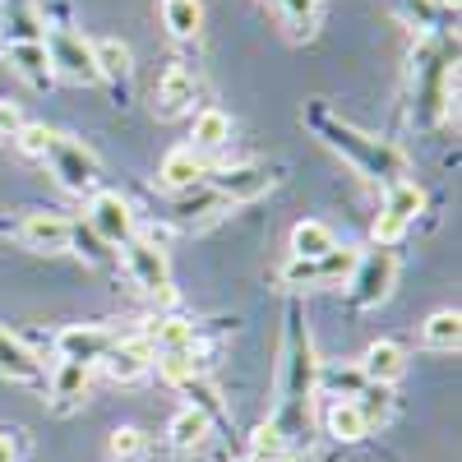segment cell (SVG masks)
Masks as SVG:
<instances>
[{
    "label": "cell",
    "mask_w": 462,
    "mask_h": 462,
    "mask_svg": "<svg viewBox=\"0 0 462 462\" xmlns=\"http://www.w3.org/2000/svg\"><path fill=\"white\" fill-rule=\"evenodd\" d=\"M305 121H310L315 130H319V139L333 148V152H342L346 162H352L361 176H370V180H383V185H398V180H407V158L393 148V143H383V139H374V134H361L356 125H342V121H333V116L315 102L310 111H305Z\"/></svg>",
    "instance_id": "6da1fadb"
},
{
    "label": "cell",
    "mask_w": 462,
    "mask_h": 462,
    "mask_svg": "<svg viewBox=\"0 0 462 462\" xmlns=\"http://www.w3.org/2000/svg\"><path fill=\"white\" fill-rule=\"evenodd\" d=\"M457 47L448 42H430L420 47L416 69H411V121L420 130H430L439 116H453L457 106Z\"/></svg>",
    "instance_id": "7a4b0ae2"
},
{
    "label": "cell",
    "mask_w": 462,
    "mask_h": 462,
    "mask_svg": "<svg viewBox=\"0 0 462 462\" xmlns=\"http://www.w3.org/2000/svg\"><path fill=\"white\" fill-rule=\"evenodd\" d=\"M42 47H47L51 74H60V79H69V84H102L97 65H93V42H84L79 32H69L60 23H47L42 28Z\"/></svg>",
    "instance_id": "3957f363"
},
{
    "label": "cell",
    "mask_w": 462,
    "mask_h": 462,
    "mask_svg": "<svg viewBox=\"0 0 462 462\" xmlns=\"http://www.w3.org/2000/svg\"><path fill=\"white\" fill-rule=\"evenodd\" d=\"M42 162L51 167V176L60 180V189H69V195H97V158L79 139L56 134Z\"/></svg>",
    "instance_id": "277c9868"
},
{
    "label": "cell",
    "mask_w": 462,
    "mask_h": 462,
    "mask_svg": "<svg viewBox=\"0 0 462 462\" xmlns=\"http://www.w3.org/2000/svg\"><path fill=\"white\" fill-rule=\"evenodd\" d=\"M121 250H125V268H130L134 287L143 296H152L158 305H171L176 291H171V273H167V254L152 245V241H143V236H130Z\"/></svg>",
    "instance_id": "5b68a950"
},
{
    "label": "cell",
    "mask_w": 462,
    "mask_h": 462,
    "mask_svg": "<svg viewBox=\"0 0 462 462\" xmlns=\"http://www.w3.org/2000/svg\"><path fill=\"white\" fill-rule=\"evenodd\" d=\"M352 305H361V310H370V305H379V300H389V291H393V278H398V259L389 254V250H370V254H356V263H352Z\"/></svg>",
    "instance_id": "8992f818"
},
{
    "label": "cell",
    "mask_w": 462,
    "mask_h": 462,
    "mask_svg": "<svg viewBox=\"0 0 462 462\" xmlns=\"http://www.w3.org/2000/svg\"><path fill=\"white\" fill-rule=\"evenodd\" d=\"M420 204H426V195H420V185H411V180L389 185V199H383V213L374 217V245L389 250L393 241H402V231L416 222Z\"/></svg>",
    "instance_id": "52a82bcc"
},
{
    "label": "cell",
    "mask_w": 462,
    "mask_h": 462,
    "mask_svg": "<svg viewBox=\"0 0 462 462\" xmlns=\"http://www.w3.org/2000/svg\"><path fill=\"white\" fill-rule=\"evenodd\" d=\"M195 97H199V74H195V65L171 60V65L162 69L158 88H152V111H158L162 121H176V116H185L189 106H195Z\"/></svg>",
    "instance_id": "ba28073f"
},
{
    "label": "cell",
    "mask_w": 462,
    "mask_h": 462,
    "mask_svg": "<svg viewBox=\"0 0 462 462\" xmlns=\"http://www.w3.org/2000/svg\"><path fill=\"white\" fill-rule=\"evenodd\" d=\"M356 263V250H328L324 259H291L282 268V282L291 287H319V282H342Z\"/></svg>",
    "instance_id": "9c48e42d"
},
{
    "label": "cell",
    "mask_w": 462,
    "mask_h": 462,
    "mask_svg": "<svg viewBox=\"0 0 462 462\" xmlns=\"http://www.w3.org/2000/svg\"><path fill=\"white\" fill-rule=\"evenodd\" d=\"M88 226L106 245H125L134 236V208L121 199V195H93V208H88Z\"/></svg>",
    "instance_id": "30bf717a"
},
{
    "label": "cell",
    "mask_w": 462,
    "mask_h": 462,
    "mask_svg": "<svg viewBox=\"0 0 462 462\" xmlns=\"http://www.w3.org/2000/svg\"><path fill=\"white\" fill-rule=\"evenodd\" d=\"M213 180V189H217V199L222 204H250V199H259L268 185H273V176H268V167H254V162H245V167H226V171H217V176H208Z\"/></svg>",
    "instance_id": "8fae6325"
},
{
    "label": "cell",
    "mask_w": 462,
    "mask_h": 462,
    "mask_svg": "<svg viewBox=\"0 0 462 462\" xmlns=\"http://www.w3.org/2000/svg\"><path fill=\"white\" fill-rule=\"evenodd\" d=\"M19 241L28 250H37V254H60L74 241V226L65 217H56V213H28L23 226H19Z\"/></svg>",
    "instance_id": "7c38bea8"
},
{
    "label": "cell",
    "mask_w": 462,
    "mask_h": 462,
    "mask_svg": "<svg viewBox=\"0 0 462 462\" xmlns=\"http://www.w3.org/2000/svg\"><path fill=\"white\" fill-rule=\"evenodd\" d=\"M111 379H121V383H134L148 365H152V346H148V337L139 333V337H116L111 342V352L97 361Z\"/></svg>",
    "instance_id": "4fadbf2b"
},
{
    "label": "cell",
    "mask_w": 462,
    "mask_h": 462,
    "mask_svg": "<svg viewBox=\"0 0 462 462\" xmlns=\"http://www.w3.org/2000/svg\"><path fill=\"white\" fill-rule=\"evenodd\" d=\"M111 342H116L111 328H84V324H74V328H65V333L56 337V352H60V361L97 365V361L111 352Z\"/></svg>",
    "instance_id": "5bb4252c"
},
{
    "label": "cell",
    "mask_w": 462,
    "mask_h": 462,
    "mask_svg": "<svg viewBox=\"0 0 462 462\" xmlns=\"http://www.w3.org/2000/svg\"><path fill=\"white\" fill-rule=\"evenodd\" d=\"M204 176H208V167H204V158L189 143L185 148H171L167 158H162V171H158L162 189H171V195H189V189H199Z\"/></svg>",
    "instance_id": "9a60e30c"
},
{
    "label": "cell",
    "mask_w": 462,
    "mask_h": 462,
    "mask_svg": "<svg viewBox=\"0 0 462 462\" xmlns=\"http://www.w3.org/2000/svg\"><path fill=\"white\" fill-rule=\"evenodd\" d=\"M93 65H97V79L111 84V88H121V93L134 79V56H130V47L121 42V37H97L93 42Z\"/></svg>",
    "instance_id": "2e32d148"
},
{
    "label": "cell",
    "mask_w": 462,
    "mask_h": 462,
    "mask_svg": "<svg viewBox=\"0 0 462 462\" xmlns=\"http://www.w3.org/2000/svg\"><path fill=\"white\" fill-rule=\"evenodd\" d=\"M0 374L14 379V383H47V365L5 328H0Z\"/></svg>",
    "instance_id": "e0dca14e"
},
{
    "label": "cell",
    "mask_w": 462,
    "mask_h": 462,
    "mask_svg": "<svg viewBox=\"0 0 462 462\" xmlns=\"http://www.w3.org/2000/svg\"><path fill=\"white\" fill-rule=\"evenodd\" d=\"M361 374H365V383H393L407 374V352L398 342H370L365 346V356H361Z\"/></svg>",
    "instance_id": "ac0fdd59"
},
{
    "label": "cell",
    "mask_w": 462,
    "mask_h": 462,
    "mask_svg": "<svg viewBox=\"0 0 462 462\" xmlns=\"http://www.w3.org/2000/svg\"><path fill=\"white\" fill-rule=\"evenodd\" d=\"M171 448L176 453H199L204 444H208V435H213V420L199 411V407H185V411H176V420H171Z\"/></svg>",
    "instance_id": "d6986e66"
},
{
    "label": "cell",
    "mask_w": 462,
    "mask_h": 462,
    "mask_svg": "<svg viewBox=\"0 0 462 462\" xmlns=\"http://www.w3.org/2000/svg\"><path fill=\"white\" fill-rule=\"evenodd\" d=\"M10 65L23 74V79L32 88H47L56 74H51V60H47V47H42V37L37 42H10Z\"/></svg>",
    "instance_id": "ffe728a7"
},
{
    "label": "cell",
    "mask_w": 462,
    "mask_h": 462,
    "mask_svg": "<svg viewBox=\"0 0 462 462\" xmlns=\"http://www.w3.org/2000/svg\"><path fill=\"white\" fill-rule=\"evenodd\" d=\"M84 393H88V365H79V361H60L56 374H51L56 411H69L74 402H84Z\"/></svg>",
    "instance_id": "44dd1931"
},
{
    "label": "cell",
    "mask_w": 462,
    "mask_h": 462,
    "mask_svg": "<svg viewBox=\"0 0 462 462\" xmlns=\"http://www.w3.org/2000/svg\"><path fill=\"white\" fill-rule=\"evenodd\" d=\"M231 139V121H226V111H217V106H204L199 116H195V130H189V148L199 152H217L222 143Z\"/></svg>",
    "instance_id": "7402d4cb"
},
{
    "label": "cell",
    "mask_w": 462,
    "mask_h": 462,
    "mask_svg": "<svg viewBox=\"0 0 462 462\" xmlns=\"http://www.w3.org/2000/svg\"><path fill=\"white\" fill-rule=\"evenodd\" d=\"M143 337L152 346V356L158 352H195V324H185V319H152V328Z\"/></svg>",
    "instance_id": "603a6c76"
},
{
    "label": "cell",
    "mask_w": 462,
    "mask_h": 462,
    "mask_svg": "<svg viewBox=\"0 0 462 462\" xmlns=\"http://www.w3.org/2000/svg\"><path fill=\"white\" fill-rule=\"evenodd\" d=\"M162 23H167L171 37L189 42V37H199V28H204V5L199 0H162Z\"/></svg>",
    "instance_id": "cb8c5ba5"
},
{
    "label": "cell",
    "mask_w": 462,
    "mask_h": 462,
    "mask_svg": "<svg viewBox=\"0 0 462 462\" xmlns=\"http://www.w3.org/2000/svg\"><path fill=\"white\" fill-rule=\"evenodd\" d=\"M328 250H337V236L324 222H296V231H291V259H324Z\"/></svg>",
    "instance_id": "d4e9b609"
},
{
    "label": "cell",
    "mask_w": 462,
    "mask_h": 462,
    "mask_svg": "<svg viewBox=\"0 0 462 462\" xmlns=\"http://www.w3.org/2000/svg\"><path fill=\"white\" fill-rule=\"evenodd\" d=\"M420 342L435 346V352H457V342H462V315H457V310L430 315L426 328H420Z\"/></svg>",
    "instance_id": "484cf974"
},
{
    "label": "cell",
    "mask_w": 462,
    "mask_h": 462,
    "mask_svg": "<svg viewBox=\"0 0 462 462\" xmlns=\"http://www.w3.org/2000/svg\"><path fill=\"white\" fill-rule=\"evenodd\" d=\"M324 426H328V435H333V439H342V444L365 439V420H361V411H356V402H352V398L333 402V407H328V416H324Z\"/></svg>",
    "instance_id": "4316f807"
},
{
    "label": "cell",
    "mask_w": 462,
    "mask_h": 462,
    "mask_svg": "<svg viewBox=\"0 0 462 462\" xmlns=\"http://www.w3.org/2000/svg\"><path fill=\"white\" fill-rule=\"evenodd\" d=\"M352 402H356V411H361V420H365V430H370V426H383V420L393 416V389H389V383H365Z\"/></svg>",
    "instance_id": "83f0119b"
},
{
    "label": "cell",
    "mask_w": 462,
    "mask_h": 462,
    "mask_svg": "<svg viewBox=\"0 0 462 462\" xmlns=\"http://www.w3.org/2000/svg\"><path fill=\"white\" fill-rule=\"evenodd\" d=\"M282 23L291 28V37H315V23H319V0H273Z\"/></svg>",
    "instance_id": "f1b7e54d"
},
{
    "label": "cell",
    "mask_w": 462,
    "mask_h": 462,
    "mask_svg": "<svg viewBox=\"0 0 462 462\" xmlns=\"http://www.w3.org/2000/svg\"><path fill=\"white\" fill-rule=\"evenodd\" d=\"M282 448H287V430L278 426V420L259 426L254 439H250V457H254V462H282Z\"/></svg>",
    "instance_id": "f546056e"
},
{
    "label": "cell",
    "mask_w": 462,
    "mask_h": 462,
    "mask_svg": "<svg viewBox=\"0 0 462 462\" xmlns=\"http://www.w3.org/2000/svg\"><path fill=\"white\" fill-rule=\"evenodd\" d=\"M158 370L167 383H176V389H185L189 379H199V361L195 352H158Z\"/></svg>",
    "instance_id": "4dcf8cb0"
},
{
    "label": "cell",
    "mask_w": 462,
    "mask_h": 462,
    "mask_svg": "<svg viewBox=\"0 0 462 462\" xmlns=\"http://www.w3.org/2000/svg\"><path fill=\"white\" fill-rule=\"evenodd\" d=\"M148 453V435L139 426H121V430H111V457L116 462H139Z\"/></svg>",
    "instance_id": "1f68e13d"
},
{
    "label": "cell",
    "mask_w": 462,
    "mask_h": 462,
    "mask_svg": "<svg viewBox=\"0 0 462 462\" xmlns=\"http://www.w3.org/2000/svg\"><path fill=\"white\" fill-rule=\"evenodd\" d=\"M315 383L333 389V393H337V402H342V398H356V393H361L365 374H361V370H324V374H315Z\"/></svg>",
    "instance_id": "d6a6232c"
},
{
    "label": "cell",
    "mask_w": 462,
    "mask_h": 462,
    "mask_svg": "<svg viewBox=\"0 0 462 462\" xmlns=\"http://www.w3.org/2000/svg\"><path fill=\"white\" fill-rule=\"evenodd\" d=\"M51 139H56V130H47V125H23L19 134H14V143H19V152H28V158H47V148H51Z\"/></svg>",
    "instance_id": "836d02e7"
},
{
    "label": "cell",
    "mask_w": 462,
    "mask_h": 462,
    "mask_svg": "<svg viewBox=\"0 0 462 462\" xmlns=\"http://www.w3.org/2000/svg\"><path fill=\"white\" fill-rule=\"evenodd\" d=\"M435 0H402V19L411 23V28H435Z\"/></svg>",
    "instance_id": "e575fe53"
},
{
    "label": "cell",
    "mask_w": 462,
    "mask_h": 462,
    "mask_svg": "<svg viewBox=\"0 0 462 462\" xmlns=\"http://www.w3.org/2000/svg\"><path fill=\"white\" fill-rule=\"evenodd\" d=\"M23 125H28V116H23V106L5 97V102H0V139H14V134H19Z\"/></svg>",
    "instance_id": "d590c367"
},
{
    "label": "cell",
    "mask_w": 462,
    "mask_h": 462,
    "mask_svg": "<svg viewBox=\"0 0 462 462\" xmlns=\"http://www.w3.org/2000/svg\"><path fill=\"white\" fill-rule=\"evenodd\" d=\"M0 462H14V444L5 435H0Z\"/></svg>",
    "instance_id": "8d00e7d4"
},
{
    "label": "cell",
    "mask_w": 462,
    "mask_h": 462,
    "mask_svg": "<svg viewBox=\"0 0 462 462\" xmlns=\"http://www.w3.org/2000/svg\"><path fill=\"white\" fill-rule=\"evenodd\" d=\"M444 10H457V0H444Z\"/></svg>",
    "instance_id": "74e56055"
}]
</instances>
